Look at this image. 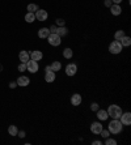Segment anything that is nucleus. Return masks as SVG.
Wrapping results in <instances>:
<instances>
[{
  "label": "nucleus",
  "instance_id": "obj_1",
  "mask_svg": "<svg viewBox=\"0 0 131 145\" xmlns=\"http://www.w3.org/2000/svg\"><path fill=\"white\" fill-rule=\"evenodd\" d=\"M122 129H123V124H122L119 119H113L108 124V131L110 132V135H118V133H121Z\"/></svg>",
  "mask_w": 131,
  "mask_h": 145
},
{
  "label": "nucleus",
  "instance_id": "obj_2",
  "mask_svg": "<svg viewBox=\"0 0 131 145\" xmlns=\"http://www.w3.org/2000/svg\"><path fill=\"white\" fill-rule=\"evenodd\" d=\"M108 115H109V118H111V119H119V116L122 115V108L119 107L118 105H110L108 107Z\"/></svg>",
  "mask_w": 131,
  "mask_h": 145
},
{
  "label": "nucleus",
  "instance_id": "obj_3",
  "mask_svg": "<svg viewBox=\"0 0 131 145\" xmlns=\"http://www.w3.org/2000/svg\"><path fill=\"white\" fill-rule=\"evenodd\" d=\"M122 50H123V47H122V44L119 40H113L110 44H109V52L113 55H118V54H121Z\"/></svg>",
  "mask_w": 131,
  "mask_h": 145
},
{
  "label": "nucleus",
  "instance_id": "obj_4",
  "mask_svg": "<svg viewBox=\"0 0 131 145\" xmlns=\"http://www.w3.org/2000/svg\"><path fill=\"white\" fill-rule=\"evenodd\" d=\"M46 39L49 40L50 46H53V47H58V46H61V43H62V37H59L57 33H50Z\"/></svg>",
  "mask_w": 131,
  "mask_h": 145
},
{
  "label": "nucleus",
  "instance_id": "obj_5",
  "mask_svg": "<svg viewBox=\"0 0 131 145\" xmlns=\"http://www.w3.org/2000/svg\"><path fill=\"white\" fill-rule=\"evenodd\" d=\"M26 71H29V73H37V72L39 71L38 61L29 59V61H26Z\"/></svg>",
  "mask_w": 131,
  "mask_h": 145
},
{
  "label": "nucleus",
  "instance_id": "obj_6",
  "mask_svg": "<svg viewBox=\"0 0 131 145\" xmlns=\"http://www.w3.org/2000/svg\"><path fill=\"white\" fill-rule=\"evenodd\" d=\"M64 72H66V74H67V76H70V77H74L75 74L77 73V65L75 64V63H70V64L66 65V68H64Z\"/></svg>",
  "mask_w": 131,
  "mask_h": 145
},
{
  "label": "nucleus",
  "instance_id": "obj_7",
  "mask_svg": "<svg viewBox=\"0 0 131 145\" xmlns=\"http://www.w3.org/2000/svg\"><path fill=\"white\" fill-rule=\"evenodd\" d=\"M34 14H36V20H38L39 22H43V21H46L47 17H49L47 10H45V9H38L37 12H34Z\"/></svg>",
  "mask_w": 131,
  "mask_h": 145
},
{
  "label": "nucleus",
  "instance_id": "obj_8",
  "mask_svg": "<svg viewBox=\"0 0 131 145\" xmlns=\"http://www.w3.org/2000/svg\"><path fill=\"white\" fill-rule=\"evenodd\" d=\"M119 121L123 125H131V112L130 111L122 112V115L119 116Z\"/></svg>",
  "mask_w": 131,
  "mask_h": 145
},
{
  "label": "nucleus",
  "instance_id": "obj_9",
  "mask_svg": "<svg viewBox=\"0 0 131 145\" xmlns=\"http://www.w3.org/2000/svg\"><path fill=\"white\" fill-rule=\"evenodd\" d=\"M102 123L101 121H93L91 124V132L94 133V135H100V132L102 131Z\"/></svg>",
  "mask_w": 131,
  "mask_h": 145
},
{
  "label": "nucleus",
  "instance_id": "obj_10",
  "mask_svg": "<svg viewBox=\"0 0 131 145\" xmlns=\"http://www.w3.org/2000/svg\"><path fill=\"white\" fill-rule=\"evenodd\" d=\"M81 102H83V97H81V94H79V93H75V94L71 95V105L72 106H79L81 105Z\"/></svg>",
  "mask_w": 131,
  "mask_h": 145
},
{
  "label": "nucleus",
  "instance_id": "obj_11",
  "mask_svg": "<svg viewBox=\"0 0 131 145\" xmlns=\"http://www.w3.org/2000/svg\"><path fill=\"white\" fill-rule=\"evenodd\" d=\"M16 82H17V85L18 86H22V88H25V86H28V85L30 84V78L28 77V76H20V77L16 80Z\"/></svg>",
  "mask_w": 131,
  "mask_h": 145
},
{
  "label": "nucleus",
  "instance_id": "obj_12",
  "mask_svg": "<svg viewBox=\"0 0 131 145\" xmlns=\"http://www.w3.org/2000/svg\"><path fill=\"white\" fill-rule=\"evenodd\" d=\"M96 112H97V119L100 121H105V120H108V119H109L108 111H106V110H104V108H102V110H101V108H98Z\"/></svg>",
  "mask_w": 131,
  "mask_h": 145
},
{
  "label": "nucleus",
  "instance_id": "obj_13",
  "mask_svg": "<svg viewBox=\"0 0 131 145\" xmlns=\"http://www.w3.org/2000/svg\"><path fill=\"white\" fill-rule=\"evenodd\" d=\"M30 59L32 60H36V61H41L43 59V54H42L39 50L30 51Z\"/></svg>",
  "mask_w": 131,
  "mask_h": 145
},
{
  "label": "nucleus",
  "instance_id": "obj_14",
  "mask_svg": "<svg viewBox=\"0 0 131 145\" xmlns=\"http://www.w3.org/2000/svg\"><path fill=\"white\" fill-rule=\"evenodd\" d=\"M18 59H20L21 63H26V61H29V59H30V51L22 50L20 54H18Z\"/></svg>",
  "mask_w": 131,
  "mask_h": 145
},
{
  "label": "nucleus",
  "instance_id": "obj_15",
  "mask_svg": "<svg viewBox=\"0 0 131 145\" xmlns=\"http://www.w3.org/2000/svg\"><path fill=\"white\" fill-rule=\"evenodd\" d=\"M55 78H57V74H55L54 71H49V72H45V81L51 84V82H54Z\"/></svg>",
  "mask_w": 131,
  "mask_h": 145
},
{
  "label": "nucleus",
  "instance_id": "obj_16",
  "mask_svg": "<svg viewBox=\"0 0 131 145\" xmlns=\"http://www.w3.org/2000/svg\"><path fill=\"white\" fill-rule=\"evenodd\" d=\"M110 9V13L113 14V16H119V14L122 13V8L119 4H111V7L109 8Z\"/></svg>",
  "mask_w": 131,
  "mask_h": 145
},
{
  "label": "nucleus",
  "instance_id": "obj_17",
  "mask_svg": "<svg viewBox=\"0 0 131 145\" xmlns=\"http://www.w3.org/2000/svg\"><path fill=\"white\" fill-rule=\"evenodd\" d=\"M49 34H50V30H49V27H41L39 30H38V37L41 39H46L49 37Z\"/></svg>",
  "mask_w": 131,
  "mask_h": 145
},
{
  "label": "nucleus",
  "instance_id": "obj_18",
  "mask_svg": "<svg viewBox=\"0 0 131 145\" xmlns=\"http://www.w3.org/2000/svg\"><path fill=\"white\" fill-rule=\"evenodd\" d=\"M51 71H54V72H59L62 69V63L59 60H55V61H53L51 63Z\"/></svg>",
  "mask_w": 131,
  "mask_h": 145
},
{
  "label": "nucleus",
  "instance_id": "obj_19",
  "mask_svg": "<svg viewBox=\"0 0 131 145\" xmlns=\"http://www.w3.org/2000/svg\"><path fill=\"white\" fill-rule=\"evenodd\" d=\"M55 33L59 35V37H64V35H67V33H68V29L66 26H58L57 27V31Z\"/></svg>",
  "mask_w": 131,
  "mask_h": 145
},
{
  "label": "nucleus",
  "instance_id": "obj_20",
  "mask_svg": "<svg viewBox=\"0 0 131 145\" xmlns=\"http://www.w3.org/2000/svg\"><path fill=\"white\" fill-rule=\"evenodd\" d=\"M119 42H121L122 47H128V46H131V38L128 37V35H124V37L122 38Z\"/></svg>",
  "mask_w": 131,
  "mask_h": 145
},
{
  "label": "nucleus",
  "instance_id": "obj_21",
  "mask_svg": "<svg viewBox=\"0 0 131 145\" xmlns=\"http://www.w3.org/2000/svg\"><path fill=\"white\" fill-rule=\"evenodd\" d=\"M74 56V51H72V48L67 47L63 50V57L64 59H71V57Z\"/></svg>",
  "mask_w": 131,
  "mask_h": 145
},
{
  "label": "nucleus",
  "instance_id": "obj_22",
  "mask_svg": "<svg viewBox=\"0 0 131 145\" xmlns=\"http://www.w3.org/2000/svg\"><path fill=\"white\" fill-rule=\"evenodd\" d=\"M25 21H26L28 24H32V22H34V21H36V14L32 13V12H28V13L25 14Z\"/></svg>",
  "mask_w": 131,
  "mask_h": 145
},
{
  "label": "nucleus",
  "instance_id": "obj_23",
  "mask_svg": "<svg viewBox=\"0 0 131 145\" xmlns=\"http://www.w3.org/2000/svg\"><path fill=\"white\" fill-rule=\"evenodd\" d=\"M124 35H126V33H124L123 30H121V29H119V30H117L114 33V39L115 40H121L122 38L124 37Z\"/></svg>",
  "mask_w": 131,
  "mask_h": 145
},
{
  "label": "nucleus",
  "instance_id": "obj_24",
  "mask_svg": "<svg viewBox=\"0 0 131 145\" xmlns=\"http://www.w3.org/2000/svg\"><path fill=\"white\" fill-rule=\"evenodd\" d=\"M17 132H18V128H17L16 125H9L8 127V133H9L11 136H17Z\"/></svg>",
  "mask_w": 131,
  "mask_h": 145
},
{
  "label": "nucleus",
  "instance_id": "obj_25",
  "mask_svg": "<svg viewBox=\"0 0 131 145\" xmlns=\"http://www.w3.org/2000/svg\"><path fill=\"white\" fill-rule=\"evenodd\" d=\"M26 9H28V12H32V13H34V12H37L39 8H38L37 4H28Z\"/></svg>",
  "mask_w": 131,
  "mask_h": 145
},
{
  "label": "nucleus",
  "instance_id": "obj_26",
  "mask_svg": "<svg viewBox=\"0 0 131 145\" xmlns=\"http://www.w3.org/2000/svg\"><path fill=\"white\" fill-rule=\"evenodd\" d=\"M105 145H117V140H114V138H111L109 136L108 138H105Z\"/></svg>",
  "mask_w": 131,
  "mask_h": 145
},
{
  "label": "nucleus",
  "instance_id": "obj_27",
  "mask_svg": "<svg viewBox=\"0 0 131 145\" xmlns=\"http://www.w3.org/2000/svg\"><path fill=\"white\" fill-rule=\"evenodd\" d=\"M100 135H101V136H102V138H104V140H105V138H108V137H109V136H110V132H109V131H108V129H105V128H102V131H101V132H100Z\"/></svg>",
  "mask_w": 131,
  "mask_h": 145
},
{
  "label": "nucleus",
  "instance_id": "obj_28",
  "mask_svg": "<svg viewBox=\"0 0 131 145\" xmlns=\"http://www.w3.org/2000/svg\"><path fill=\"white\" fill-rule=\"evenodd\" d=\"M55 25H57V26H66V21H64L63 18H57Z\"/></svg>",
  "mask_w": 131,
  "mask_h": 145
},
{
  "label": "nucleus",
  "instance_id": "obj_29",
  "mask_svg": "<svg viewBox=\"0 0 131 145\" xmlns=\"http://www.w3.org/2000/svg\"><path fill=\"white\" fill-rule=\"evenodd\" d=\"M98 108H100V105H98L97 102H92V103H91V110H92V111L96 112Z\"/></svg>",
  "mask_w": 131,
  "mask_h": 145
},
{
  "label": "nucleus",
  "instance_id": "obj_30",
  "mask_svg": "<svg viewBox=\"0 0 131 145\" xmlns=\"http://www.w3.org/2000/svg\"><path fill=\"white\" fill-rule=\"evenodd\" d=\"M17 68H18V71L20 72H25L26 71V63H20Z\"/></svg>",
  "mask_w": 131,
  "mask_h": 145
},
{
  "label": "nucleus",
  "instance_id": "obj_31",
  "mask_svg": "<svg viewBox=\"0 0 131 145\" xmlns=\"http://www.w3.org/2000/svg\"><path fill=\"white\" fill-rule=\"evenodd\" d=\"M17 136H18L20 138H24L25 137V131H18L17 132Z\"/></svg>",
  "mask_w": 131,
  "mask_h": 145
},
{
  "label": "nucleus",
  "instance_id": "obj_32",
  "mask_svg": "<svg viewBox=\"0 0 131 145\" xmlns=\"http://www.w3.org/2000/svg\"><path fill=\"white\" fill-rule=\"evenodd\" d=\"M16 86H17V82H16V81H11V82H9V88L11 89H14Z\"/></svg>",
  "mask_w": 131,
  "mask_h": 145
},
{
  "label": "nucleus",
  "instance_id": "obj_33",
  "mask_svg": "<svg viewBox=\"0 0 131 145\" xmlns=\"http://www.w3.org/2000/svg\"><path fill=\"white\" fill-rule=\"evenodd\" d=\"M104 4H105V7L110 8V7H111V4H113V3H111V0H105V1H104Z\"/></svg>",
  "mask_w": 131,
  "mask_h": 145
},
{
  "label": "nucleus",
  "instance_id": "obj_34",
  "mask_svg": "<svg viewBox=\"0 0 131 145\" xmlns=\"http://www.w3.org/2000/svg\"><path fill=\"white\" fill-rule=\"evenodd\" d=\"M57 25H53V26H50L49 27V30H50V33H55V31H57Z\"/></svg>",
  "mask_w": 131,
  "mask_h": 145
},
{
  "label": "nucleus",
  "instance_id": "obj_35",
  "mask_svg": "<svg viewBox=\"0 0 131 145\" xmlns=\"http://www.w3.org/2000/svg\"><path fill=\"white\" fill-rule=\"evenodd\" d=\"M92 145H102V141L101 140H94V141H92Z\"/></svg>",
  "mask_w": 131,
  "mask_h": 145
},
{
  "label": "nucleus",
  "instance_id": "obj_36",
  "mask_svg": "<svg viewBox=\"0 0 131 145\" xmlns=\"http://www.w3.org/2000/svg\"><path fill=\"white\" fill-rule=\"evenodd\" d=\"M123 0H111V3L113 4H121Z\"/></svg>",
  "mask_w": 131,
  "mask_h": 145
},
{
  "label": "nucleus",
  "instance_id": "obj_37",
  "mask_svg": "<svg viewBox=\"0 0 131 145\" xmlns=\"http://www.w3.org/2000/svg\"><path fill=\"white\" fill-rule=\"evenodd\" d=\"M49 71H51V67L50 65H46V67H45V72H49Z\"/></svg>",
  "mask_w": 131,
  "mask_h": 145
},
{
  "label": "nucleus",
  "instance_id": "obj_38",
  "mask_svg": "<svg viewBox=\"0 0 131 145\" xmlns=\"http://www.w3.org/2000/svg\"><path fill=\"white\" fill-rule=\"evenodd\" d=\"M1 69H3V67H1V65H0V71H1Z\"/></svg>",
  "mask_w": 131,
  "mask_h": 145
}]
</instances>
